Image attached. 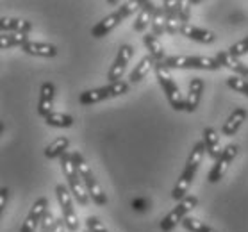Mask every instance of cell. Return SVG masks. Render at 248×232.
Listing matches in <instances>:
<instances>
[{
	"instance_id": "18",
	"label": "cell",
	"mask_w": 248,
	"mask_h": 232,
	"mask_svg": "<svg viewBox=\"0 0 248 232\" xmlns=\"http://www.w3.org/2000/svg\"><path fill=\"white\" fill-rule=\"evenodd\" d=\"M22 50L29 56L38 57H54L57 54V46L52 43H40V41H29L22 46Z\"/></svg>"
},
{
	"instance_id": "27",
	"label": "cell",
	"mask_w": 248,
	"mask_h": 232,
	"mask_svg": "<svg viewBox=\"0 0 248 232\" xmlns=\"http://www.w3.org/2000/svg\"><path fill=\"white\" fill-rule=\"evenodd\" d=\"M84 184H86V187H88L90 198L95 202L96 205H106V204H108V197H106V193H104V189L100 187V184L96 182L95 177H93V179H90V181H86Z\"/></svg>"
},
{
	"instance_id": "25",
	"label": "cell",
	"mask_w": 248,
	"mask_h": 232,
	"mask_svg": "<svg viewBox=\"0 0 248 232\" xmlns=\"http://www.w3.org/2000/svg\"><path fill=\"white\" fill-rule=\"evenodd\" d=\"M68 147H70V139H68L66 136L57 138V139H54V141L45 148V157H48V159L61 157L62 154L68 150Z\"/></svg>"
},
{
	"instance_id": "10",
	"label": "cell",
	"mask_w": 248,
	"mask_h": 232,
	"mask_svg": "<svg viewBox=\"0 0 248 232\" xmlns=\"http://www.w3.org/2000/svg\"><path fill=\"white\" fill-rule=\"evenodd\" d=\"M181 36L187 38V40L191 41H197V43H203V45H211V43H215L216 36L215 32H211V31H205V29H200L197 25H193V23H184L181 29Z\"/></svg>"
},
{
	"instance_id": "22",
	"label": "cell",
	"mask_w": 248,
	"mask_h": 232,
	"mask_svg": "<svg viewBox=\"0 0 248 232\" xmlns=\"http://www.w3.org/2000/svg\"><path fill=\"white\" fill-rule=\"evenodd\" d=\"M143 43L147 46L148 56H152L157 62H163L166 59V52H164V46L161 45L157 36L154 34H145L143 36Z\"/></svg>"
},
{
	"instance_id": "14",
	"label": "cell",
	"mask_w": 248,
	"mask_h": 232,
	"mask_svg": "<svg viewBox=\"0 0 248 232\" xmlns=\"http://www.w3.org/2000/svg\"><path fill=\"white\" fill-rule=\"evenodd\" d=\"M155 9H157V6L154 4L152 0H145L143 2V7H141V11L138 13V16H136L134 23H132V29H134L136 32H145L147 31L148 23H152Z\"/></svg>"
},
{
	"instance_id": "26",
	"label": "cell",
	"mask_w": 248,
	"mask_h": 232,
	"mask_svg": "<svg viewBox=\"0 0 248 232\" xmlns=\"http://www.w3.org/2000/svg\"><path fill=\"white\" fill-rule=\"evenodd\" d=\"M72 161H74L75 164V170H77V173L80 175V179L82 181H90V179H93V171H91V166L88 164V161L84 159V155L80 152H72Z\"/></svg>"
},
{
	"instance_id": "13",
	"label": "cell",
	"mask_w": 248,
	"mask_h": 232,
	"mask_svg": "<svg viewBox=\"0 0 248 232\" xmlns=\"http://www.w3.org/2000/svg\"><path fill=\"white\" fill-rule=\"evenodd\" d=\"M195 173H197L195 168H189V166L184 168V171L181 173V177L177 179L175 187L171 189V198H173V200L181 202L182 198L187 197V191H189V186H191L193 179H195Z\"/></svg>"
},
{
	"instance_id": "15",
	"label": "cell",
	"mask_w": 248,
	"mask_h": 232,
	"mask_svg": "<svg viewBox=\"0 0 248 232\" xmlns=\"http://www.w3.org/2000/svg\"><path fill=\"white\" fill-rule=\"evenodd\" d=\"M32 29V23L23 18H0V32H20V34H29Z\"/></svg>"
},
{
	"instance_id": "17",
	"label": "cell",
	"mask_w": 248,
	"mask_h": 232,
	"mask_svg": "<svg viewBox=\"0 0 248 232\" xmlns=\"http://www.w3.org/2000/svg\"><path fill=\"white\" fill-rule=\"evenodd\" d=\"M247 109L245 108H236L234 111L231 113V116L227 118V122L223 124V127H221V134L223 136H234L237 130H239V127L243 125V122L247 120Z\"/></svg>"
},
{
	"instance_id": "24",
	"label": "cell",
	"mask_w": 248,
	"mask_h": 232,
	"mask_svg": "<svg viewBox=\"0 0 248 232\" xmlns=\"http://www.w3.org/2000/svg\"><path fill=\"white\" fill-rule=\"evenodd\" d=\"M109 98V91H108V86H104V88H95V90H88V91H82L79 96V102L82 106H93V104H98L102 100H108Z\"/></svg>"
},
{
	"instance_id": "11",
	"label": "cell",
	"mask_w": 248,
	"mask_h": 232,
	"mask_svg": "<svg viewBox=\"0 0 248 232\" xmlns=\"http://www.w3.org/2000/svg\"><path fill=\"white\" fill-rule=\"evenodd\" d=\"M122 20H124V16H122L118 11L111 13V15H108L106 18H102L100 22L91 29V36L96 38V40H98V38H104V36H108L109 32H113L114 29L118 27L120 23H122Z\"/></svg>"
},
{
	"instance_id": "5",
	"label": "cell",
	"mask_w": 248,
	"mask_h": 232,
	"mask_svg": "<svg viewBox=\"0 0 248 232\" xmlns=\"http://www.w3.org/2000/svg\"><path fill=\"white\" fill-rule=\"evenodd\" d=\"M197 205H198V198L195 197V195H187L186 198H182L181 202H177V207H175L173 211H170L168 215L161 220V223H159L161 231L171 232L179 223H182V220H184L186 216H189V213H191Z\"/></svg>"
},
{
	"instance_id": "30",
	"label": "cell",
	"mask_w": 248,
	"mask_h": 232,
	"mask_svg": "<svg viewBox=\"0 0 248 232\" xmlns=\"http://www.w3.org/2000/svg\"><path fill=\"white\" fill-rule=\"evenodd\" d=\"M203 154H205V143H203V141H198L197 145L193 147L191 154H189V157H187L186 166H189V168H195V170H198V166H200V163H202V159H203Z\"/></svg>"
},
{
	"instance_id": "31",
	"label": "cell",
	"mask_w": 248,
	"mask_h": 232,
	"mask_svg": "<svg viewBox=\"0 0 248 232\" xmlns=\"http://www.w3.org/2000/svg\"><path fill=\"white\" fill-rule=\"evenodd\" d=\"M182 225L189 232H218V231H215L213 227L205 225L203 221L197 220V218H193V216H186V218L182 220Z\"/></svg>"
},
{
	"instance_id": "29",
	"label": "cell",
	"mask_w": 248,
	"mask_h": 232,
	"mask_svg": "<svg viewBox=\"0 0 248 232\" xmlns=\"http://www.w3.org/2000/svg\"><path fill=\"white\" fill-rule=\"evenodd\" d=\"M150 27H152V34L154 36H163L164 32H166V13H164L163 6L155 9Z\"/></svg>"
},
{
	"instance_id": "3",
	"label": "cell",
	"mask_w": 248,
	"mask_h": 232,
	"mask_svg": "<svg viewBox=\"0 0 248 232\" xmlns=\"http://www.w3.org/2000/svg\"><path fill=\"white\" fill-rule=\"evenodd\" d=\"M164 66L170 70H220L221 64L216 57L209 56H170L164 59Z\"/></svg>"
},
{
	"instance_id": "9",
	"label": "cell",
	"mask_w": 248,
	"mask_h": 232,
	"mask_svg": "<svg viewBox=\"0 0 248 232\" xmlns=\"http://www.w3.org/2000/svg\"><path fill=\"white\" fill-rule=\"evenodd\" d=\"M163 7L166 13V32L171 36L181 34L184 23L179 16V0H163Z\"/></svg>"
},
{
	"instance_id": "8",
	"label": "cell",
	"mask_w": 248,
	"mask_h": 232,
	"mask_svg": "<svg viewBox=\"0 0 248 232\" xmlns=\"http://www.w3.org/2000/svg\"><path fill=\"white\" fill-rule=\"evenodd\" d=\"M46 211H48V200H46L45 197L38 198V200L32 204L31 211H29L25 221H23L22 227H20V232H34L36 231V227L41 223V220H43V216H45Z\"/></svg>"
},
{
	"instance_id": "39",
	"label": "cell",
	"mask_w": 248,
	"mask_h": 232,
	"mask_svg": "<svg viewBox=\"0 0 248 232\" xmlns=\"http://www.w3.org/2000/svg\"><path fill=\"white\" fill-rule=\"evenodd\" d=\"M132 207H134L136 211H145L150 207V202L148 200H145V198H136V200H132Z\"/></svg>"
},
{
	"instance_id": "35",
	"label": "cell",
	"mask_w": 248,
	"mask_h": 232,
	"mask_svg": "<svg viewBox=\"0 0 248 232\" xmlns=\"http://www.w3.org/2000/svg\"><path fill=\"white\" fill-rule=\"evenodd\" d=\"M229 52H231L234 57H243L245 54H248V36L247 38H243V40H239L237 43H234V45L229 48Z\"/></svg>"
},
{
	"instance_id": "21",
	"label": "cell",
	"mask_w": 248,
	"mask_h": 232,
	"mask_svg": "<svg viewBox=\"0 0 248 232\" xmlns=\"http://www.w3.org/2000/svg\"><path fill=\"white\" fill-rule=\"evenodd\" d=\"M216 59H218V62H220L221 66H225V68H229L234 75H239L243 74V70L247 68V64L245 62H241L237 57H234L229 50H221L218 52V56H216Z\"/></svg>"
},
{
	"instance_id": "43",
	"label": "cell",
	"mask_w": 248,
	"mask_h": 232,
	"mask_svg": "<svg viewBox=\"0 0 248 232\" xmlns=\"http://www.w3.org/2000/svg\"><path fill=\"white\" fill-rule=\"evenodd\" d=\"M41 232H54V231H41Z\"/></svg>"
},
{
	"instance_id": "20",
	"label": "cell",
	"mask_w": 248,
	"mask_h": 232,
	"mask_svg": "<svg viewBox=\"0 0 248 232\" xmlns=\"http://www.w3.org/2000/svg\"><path fill=\"white\" fill-rule=\"evenodd\" d=\"M155 62H157V61H155L152 56H145L140 62H138V64H136L134 70L130 72L129 80H130V82H140V80H143L148 75V72H150V70L155 68Z\"/></svg>"
},
{
	"instance_id": "7",
	"label": "cell",
	"mask_w": 248,
	"mask_h": 232,
	"mask_svg": "<svg viewBox=\"0 0 248 232\" xmlns=\"http://www.w3.org/2000/svg\"><path fill=\"white\" fill-rule=\"evenodd\" d=\"M134 56V48L130 45H122L120 46L118 54H116V59H114L113 66L109 68L108 72V79L109 82H116V80H122L125 74V68H127V64H129L130 57Z\"/></svg>"
},
{
	"instance_id": "6",
	"label": "cell",
	"mask_w": 248,
	"mask_h": 232,
	"mask_svg": "<svg viewBox=\"0 0 248 232\" xmlns=\"http://www.w3.org/2000/svg\"><path fill=\"white\" fill-rule=\"evenodd\" d=\"M237 150H239V147H237L236 143H231V145H227V147L223 148L220 159H216L215 166L211 168V171H209V175H207V181L211 182V184H216V182H220L221 179H223V175L227 173L231 163L237 155Z\"/></svg>"
},
{
	"instance_id": "16",
	"label": "cell",
	"mask_w": 248,
	"mask_h": 232,
	"mask_svg": "<svg viewBox=\"0 0 248 232\" xmlns=\"http://www.w3.org/2000/svg\"><path fill=\"white\" fill-rule=\"evenodd\" d=\"M202 93H203V80L200 79V77H193L191 82H189V91H187V96H186V111L187 113H195V111L198 109Z\"/></svg>"
},
{
	"instance_id": "32",
	"label": "cell",
	"mask_w": 248,
	"mask_h": 232,
	"mask_svg": "<svg viewBox=\"0 0 248 232\" xmlns=\"http://www.w3.org/2000/svg\"><path fill=\"white\" fill-rule=\"evenodd\" d=\"M143 2H145V0H129V2H124V4H120L118 13L124 18L130 16V15H134L136 11L140 13L141 7H143Z\"/></svg>"
},
{
	"instance_id": "19",
	"label": "cell",
	"mask_w": 248,
	"mask_h": 232,
	"mask_svg": "<svg viewBox=\"0 0 248 232\" xmlns=\"http://www.w3.org/2000/svg\"><path fill=\"white\" fill-rule=\"evenodd\" d=\"M202 141L205 143V150H207V154L211 157L215 159V161L220 159L223 150H220V136H218V132H216L213 127H205V129H203Z\"/></svg>"
},
{
	"instance_id": "36",
	"label": "cell",
	"mask_w": 248,
	"mask_h": 232,
	"mask_svg": "<svg viewBox=\"0 0 248 232\" xmlns=\"http://www.w3.org/2000/svg\"><path fill=\"white\" fill-rule=\"evenodd\" d=\"M191 0H179V16H181L182 23H189L191 18Z\"/></svg>"
},
{
	"instance_id": "37",
	"label": "cell",
	"mask_w": 248,
	"mask_h": 232,
	"mask_svg": "<svg viewBox=\"0 0 248 232\" xmlns=\"http://www.w3.org/2000/svg\"><path fill=\"white\" fill-rule=\"evenodd\" d=\"M86 229L90 232H109L106 227H104V223H102L98 218H95V216H88L86 218Z\"/></svg>"
},
{
	"instance_id": "33",
	"label": "cell",
	"mask_w": 248,
	"mask_h": 232,
	"mask_svg": "<svg viewBox=\"0 0 248 232\" xmlns=\"http://www.w3.org/2000/svg\"><path fill=\"white\" fill-rule=\"evenodd\" d=\"M227 86L231 88V90L237 91V93H243V95L248 96V80L241 79V77H237V75H232L227 79Z\"/></svg>"
},
{
	"instance_id": "44",
	"label": "cell",
	"mask_w": 248,
	"mask_h": 232,
	"mask_svg": "<svg viewBox=\"0 0 248 232\" xmlns=\"http://www.w3.org/2000/svg\"><path fill=\"white\" fill-rule=\"evenodd\" d=\"M84 232H90V231H88V229H86V231H84Z\"/></svg>"
},
{
	"instance_id": "42",
	"label": "cell",
	"mask_w": 248,
	"mask_h": 232,
	"mask_svg": "<svg viewBox=\"0 0 248 232\" xmlns=\"http://www.w3.org/2000/svg\"><path fill=\"white\" fill-rule=\"evenodd\" d=\"M239 77H241V79H245V80H248V66L245 70H243V74L239 75Z\"/></svg>"
},
{
	"instance_id": "34",
	"label": "cell",
	"mask_w": 248,
	"mask_h": 232,
	"mask_svg": "<svg viewBox=\"0 0 248 232\" xmlns=\"http://www.w3.org/2000/svg\"><path fill=\"white\" fill-rule=\"evenodd\" d=\"M108 91H109V98H114V96L125 95V93L129 91V82H125V80L109 82V84H108Z\"/></svg>"
},
{
	"instance_id": "40",
	"label": "cell",
	"mask_w": 248,
	"mask_h": 232,
	"mask_svg": "<svg viewBox=\"0 0 248 232\" xmlns=\"http://www.w3.org/2000/svg\"><path fill=\"white\" fill-rule=\"evenodd\" d=\"M7 187H2L0 189V213H4V209H6V204H7Z\"/></svg>"
},
{
	"instance_id": "1",
	"label": "cell",
	"mask_w": 248,
	"mask_h": 232,
	"mask_svg": "<svg viewBox=\"0 0 248 232\" xmlns=\"http://www.w3.org/2000/svg\"><path fill=\"white\" fill-rule=\"evenodd\" d=\"M59 159H61V170L68 181V187H70L74 198L77 200V204L88 205L90 204V193H88V187H86L84 181L80 179V175L75 170V164L72 161V154L64 152Z\"/></svg>"
},
{
	"instance_id": "28",
	"label": "cell",
	"mask_w": 248,
	"mask_h": 232,
	"mask_svg": "<svg viewBox=\"0 0 248 232\" xmlns=\"http://www.w3.org/2000/svg\"><path fill=\"white\" fill-rule=\"evenodd\" d=\"M45 124L50 125V127L68 129V127H72V125H74V116H70V114H64V113H56V111H52V113L45 118Z\"/></svg>"
},
{
	"instance_id": "41",
	"label": "cell",
	"mask_w": 248,
	"mask_h": 232,
	"mask_svg": "<svg viewBox=\"0 0 248 232\" xmlns=\"http://www.w3.org/2000/svg\"><path fill=\"white\" fill-rule=\"evenodd\" d=\"M54 232H66V223H64V220H62V216L61 218H57V223H56Z\"/></svg>"
},
{
	"instance_id": "2",
	"label": "cell",
	"mask_w": 248,
	"mask_h": 232,
	"mask_svg": "<svg viewBox=\"0 0 248 232\" xmlns=\"http://www.w3.org/2000/svg\"><path fill=\"white\" fill-rule=\"evenodd\" d=\"M154 70H155V77H157L159 86L166 93V98H168L171 109H175V111H186V98L182 96L179 86H177V82L171 77L170 68L164 66V62H155V68Z\"/></svg>"
},
{
	"instance_id": "12",
	"label": "cell",
	"mask_w": 248,
	"mask_h": 232,
	"mask_svg": "<svg viewBox=\"0 0 248 232\" xmlns=\"http://www.w3.org/2000/svg\"><path fill=\"white\" fill-rule=\"evenodd\" d=\"M54 96H56V86L52 82H43L40 90V100H38V114L46 118L54 108Z\"/></svg>"
},
{
	"instance_id": "38",
	"label": "cell",
	"mask_w": 248,
	"mask_h": 232,
	"mask_svg": "<svg viewBox=\"0 0 248 232\" xmlns=\"http://www.w3.org/2000/svg\"><path fill=\"white\" fill-rule=\"evenodd\" d=\"M56 223H57V218L54 216L50 209L46 211L45 216H43V220H41V231H54L56 229Z\"/></svg>"
},
{
	"instance_id": "4",
	"label": "cell",
	"mask_w": 248,
	"mask_h": 232,
	"mask_svg": "<svg viewBox=\"0 0 248 232\" xmlns=\"http://www.w3.org/2000/svg\"><path fill=\"white\" fill-rule=\"evenodd\" d=\"M56 195H57V202L61 205L62 220L66 223V229L70 232H77L79 231L80 221H79V216H77V211L74 207V195L70 191V187H66L64 184H57Z\"/></svg>"
},
{
	"instance_id": "23",
	"label": "cell",
	"mask_w": 248,
	"mask_h": 232,
	"mask_svg": "<svg viewBox=\"0 0 248 232\" xmlns=\"http://www.w3.org/2000/svg\"><path fill=\"white\" fill-rule=\"evenodd\" d=\"M25 43H29L27 34H20V32H0V50H9L15 46L22 48Z\"/></svg>"
}]
</instances>
